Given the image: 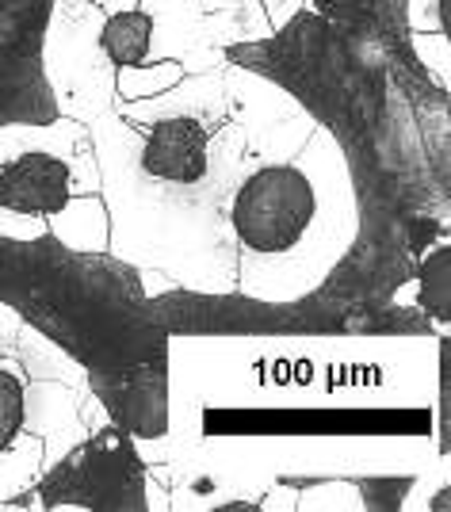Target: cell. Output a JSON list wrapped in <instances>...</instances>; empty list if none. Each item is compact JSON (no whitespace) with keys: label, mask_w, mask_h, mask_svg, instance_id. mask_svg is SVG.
<instances>
[{"label":"cell","mask_w":451,"mask_h":512,"mask_svg":"<svg viewBox=\"0 0 451 512\" xmlns=\"http://www.w3.org/2000/svg\"><path fill=\"white\" fill-rule=\"evenodd\" d=\"M409 50L440 92L451 88V35H409Z\"/></svg>","instance_id":"9c48e42d"},{"label":"cell","mask_w":451,"mask_h":512,"mask_svg":"<svg viewBox=\"0 0 451 512\" xmlns=\"http://www.w3.org/2000/svg\"><path fill=\"white\" fill-rule=\"evenodd\" d=\"M260 8H264L268 23H272V31L280 35L283 27L295 20L299 12H306V8H310V0H260Z\"/></svg>","instance_id":"8fae6325"},{"label":"cell","mask_w":451,"mask_h":512,"mask_svg":"<svg viewBox=\"0 0 451 512\" xmlns=\"http://www.w3.org/2000/svg\"><path fill=\"white\" fill-rule=\"evenodd\" d=\"M0 237L35 245L54 237L81 256H108L104 176L81 119L0 127Z\"/></svg>","instance_id":"5b68a950"},{"label":"cell","mask_w":451,"mask_h":512,"mask_svg":"<svg viewBox=\"0 0 451 512\" xmlns=\"http://www.w3.org/2000/svg\"><path fill=\"white\" fill-rule=\"evenodd\" d=\"M295 104L226 62L146 100H115L88 130L104 176L108 256L195 295H234L226 203L264 127Z\"/></svg>","instance_id":"6da1fadb"},{"label":"cell","mask_w":451,"mask_h":512,"mask_svg":"<svg viewBox=\"0 0 451 512\" xmlns=\"http://www.w3.org/2000/svg\"><path fill=\"white\" fill-rule=\"evenodd\" d=\"M432 440H207L176 455L169 509H237L257 505L272 482L306 478H409L440 455Z\"/></svg>","instance_id":"8992f818"},{"label":"cell","mask_w":451,"mask_h":512,"mask_svg":"<svg viewBox=\"0 0 451 512\" xmlns=\"http://www.w3.org/2000/svg\"><path fill=\"white\" fill-rule=\"evenodd\" d=\"M440 344L421 337H176L165 463L199 444L207 409L436 406Z\"/></svg>","instance_id":"7a4b0ae2"},{"label":"cell","mask_w":451,"mask_h":512,"mask_svg":"<svg viewBox=\"0 0 451 512\" xmlns=\"http://www.w3.org/2000/svg\"><path fill=\"white\" fill-rule=\"evenodd\" d=\"M234 291L287 306L318 295L364 234L341 138L299 100L276 115L226 203Z\"/></svg>","instance_id":"3957f363"},{"label":"cell","mask_w":451,"mask_h":512,"mask_svg":"<svg viewBox=\"0 0 451 512\" xmlns=\"http://www.w3.org/2000/svg\"><path fill=\"white\" fill-rule=\"evenodd\" d=\"M409 35H451V0H406Z\"/></svg>","instance_id":"30bf717a"},{"label":"cell","mask_w":451,"mask_h":512,"mask_svg":"<svg viewBox=\"0 0 451 512\" xmlns=\"http://www.w3.org/2000/svg\"><path fill=\"white\" fill-rule=\"evenodd\" d=\"M451 463L448 451H440L436 459H429L421 470L409 474V490L402 497V509L421 512V509H448V486H451Z\"/></svg>","instance_id":"ba28073f"},{"label":"cell","mask_w":451,"mask_h":512,"mask_svg":"<svg viewBox=\"0 0 451 512\" xmlns=\"http://www.w3.org/2000/svg\"><path fill=\"white\" fill-rule=\"evenodd\" d=\"M364 478H344V474H333V478H306L299 482V497H295V512H360L371 509L367 501Z\"/></svg>","instance_id":"52a82bcc"},{"label":"cell","mask_w":451,"mask_h":512,"mask_svg":"<svg viewBox=\"0 0 451 512\" xmlns=\"http://www.w3.org/2000/svg\"><path fill=\"white\" fill-rule=\"evenodd\" d=\"M111 413L92 375L20 310L0 302V509L88 448Z\"/></svg>","instance_id":"277c9868"}]
</instances>
